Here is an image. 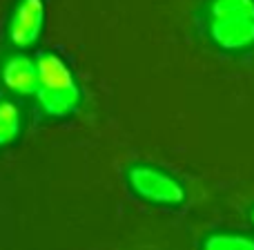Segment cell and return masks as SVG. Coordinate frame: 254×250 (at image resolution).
I'll return each instance as SVG.
<instances>
[{
	"label": "cell",
	"instance_id": "obj_8",
	"mask_svg": "<svg viewBox=\"0 0 254 250\" xmlns=\"http://www.w3.org/2000/svg\"><path fill=\"white\" fill-rule=\"evenodd\" d=\"M207 250H254V239L243 235H214L205 239Z\"/></svg>",
	"mask_w": 254,
	"mask_h": 250
},
{
	"label": "cell",
	"instance_id": "obj_2",
	"mask_svg": "<svg viewBox=\"0 0 254 250\" xmlns=\"http://www.w3.org/2000/svg\"><path fill=\"white\" fill-rule=\"evenodd\" d=\"M127 179H129L131 190L138 197L147 199L152 203H158V206H179L185 199L183 185L176 179H172L170 174L154 170V167L136 166L129 170Z\"/></svg>",
	"mask_w": 254,
	"mask_h": 250
},
{
	"label": "cell",
	"instance_id": "obj_3",
	"mask_svg": "<svg viewBox=\"0 0 254 250\" xmlns=\"http://www.w3.org/2000/svg\"><path fill=\"white\" fill-rule=\"evenodd\" d=\"M45 22L43 0H20L11 13L9 22V38L16 47H29L38 40Z\"/></svg>",
	"mask_w": 254,
	"mask_h": 250
},
{
	"label": "cell",
	"instance_id": "obj_9",
	"mask_svg": "<svg viewBox=\"0 0 254 250\" xmlns=\"http://www.w3.org/2000/svg\"><path fill=\"white\" fill-rule=\"evenodd\" d=\"M252 221H254V212H252Z\"/></svg>",
	"mask_w": 254,
	"mask_h": 250
},
{
	"label": "cell",
	"instance_id": "obj_7",
	"mask_svg": "<svg viewBox=\"0 0 254 250\" xmlns=\"http://www.w3.org/2000/svg\"><path fill=\"white\" fill-rule=\"evenodd\" d=\"M20 134V110L11 101H0V148L9 145Z\"/></svg>",
	"mask_w": 254,
	"mask_h": 250
},
{
	"label": "cell",
	"instance_id": "obj_5",
	"mask_svg": "<svg viewBox=\"0 0 254 250\" xmlns=\"http://www.w3.org/2000/svg\"><path fill=\"white\" fill-rule=\"evenodd\" d=\"M36 65H38L40 87H45V89H71V87H76V81H74L71 70L67 67V63L63 61V58L56 56V54H40Z\"/></svg>",
	"mask_w": 254,
	"mask_h": 250
},
{
	"label": "cell",
	"instance_id": "obj_6",
	"mask_svg": "<svg viewBox=\"0 0 254 250\" xmlns=\"http://www.w3.org/2000/svg\"><path fill=\"white\" fill-rule=\"evenodd\" d=\"M38 96V103L49 116H67L76 110L80 101V92L78 87L71 89H45L40 87L36 92Z\"/></svg>",
	"mask_w": 254,
	"mask_h": 250
},
{
	"label": "cell",
	"instance_id": "obj_1",
	"mask_svg": "<svg viewBox=\"0 0 254 250\" xmlns=\"http://www.w3.org/2000/svg\"><path fill=\"white\" fill-rule=\"evenodd\" d=\"M210 36L230 52L254 45V0H214L210 7Z\"/></svg>",
	"mask_w": 254,
	"mask_h": 250
},
{
	"label": "cell",
	"instance_id": "obj_4",
	"mask_svg": "<svg viewBox=\"0 0 254 250\" xmlns=\"http://www.w3.org/2000/svg\"><path fill=\"white\" fill-rule=\"evenodd\" d=\"M2 83L11 89L13 94H22L29 96L36 94L40 87V76H38V65L31 58L16 54L11 56L2 67Z\"/></svg>",
	"mask_w": 254,
	"mask_h": 250
}]
</instances>
